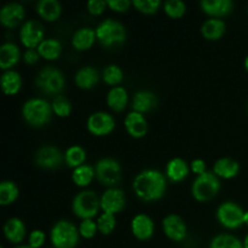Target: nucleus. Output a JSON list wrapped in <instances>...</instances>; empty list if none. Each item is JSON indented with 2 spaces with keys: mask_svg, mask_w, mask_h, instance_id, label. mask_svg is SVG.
<instances>
[{
  "mask_svg": "<svg viewBox=\"0 0 248 248\" xmlns=\"http://www.w3.org/2000/svg\"><path fill=\"white\" fill-rule=\"evenodd\" d=\"M166 189V181L161 172L155 170L143 171L133 182L136 195L144 201H154L161 198Z\"/></svg>",
  "mask_w": 248,
  "mask_h": 248,
  "instance_id": "obj_1",
  "label": "nucleus"
},
{
  "mask_svg": "<svg viewBox=\"0 0 248 248\" xmlns=\"http://www.w3.org/2000/svg\"><path fill=\"white\" fill-rule=\"evenodd\" d=\"M52 106L45 99L34 98L29 99L23 106V118L29 125L43 126L47 124L51 119Z\"/></svg>",
  "mask_w": 248,
  "mask_h": 248,
  "instance_id": "obj_2",
  "label": "nucleus"
},
{
  "mask_svg": "<svg viewBox=\"0 0 248 248\" xmlns=\"http://www.w3.org/2000/svg\"><path fill=\"white\" fill-rule=\"evenodd\" d=\"M51 241L56 248H75L79 242V232L72 223L60 220L51 230Z\"/></svg>",
  "mask_w": 248,
  "mask_h": 248,
  "instance_id": "obj_3",
  "label": "nucleus"
},
{
  "mask_svg": "<svg viewBox=\"0 0 248 248\" xmlns=\"http://www.w3.org/2000/svg\"><path fill=\"white\" fill-rule=\"evenodd\" d=\"M96 36L102 45L114 46L123 44L126 39L125 28L114 19H106L96 29Z\"/></svg>",
  "mask_w": 248,
  "mask_h": 248,
  "instance_id": "obj_4",
  "label": "nucleus"
},
{
  "mask_svg": "<svg viewBox=\"0 0 248 248\" xmlns=\"http://www.w3.org/2000/svg\"><path fill=\"white\" fill-rule=\"evenodd\" d=\"M99 207H101V200L96 193L91 190L81 191L75 196L73 201V212L75 216L82 219H91L97 215Z\"/></svg>",
  "mask_w": 248,
  "mask_h": 248,
  "instance_id": "obj_5",
  "label": "nucleus"
},
{
  "mask_svg": "<svg viewBox=\"0 0 248 248\" xmlns=\"http://www.w3.org/2000/svg\"><path fill=\"white\" fill-rule=\"evenodd\" d=\"M220 189V183L217 176L212 172H205V173L198 176L193 184V195L198 201H210L215 198Z\"/></svg>",
  "mask_w": 248,
  "mask_h": 248,
  "instance_id": "obj_6",
  "label": "nucleus"
},
{
  "mask_svg": "<svg viewBox=\"0 0 248 248\" xmlns=\"http://www.w3.org/2000/svg\"><path fill=\"white\" fill-rule=\"evenodd\" d=\"M36 85L45 93L57 94L64 87V77L56 68L46 67L39 73L36 78Z\"/></svg>",
  "mask_w": 248,
  "mask_h": 248,
  "instance_id": "obj_7",
  "label": "nucleus"
},
{
  "mask_svg": "<svg viewBox=\"0 0 248 248\" xmlns=\"http://www.w3.org/2000/svg\"><path fill=\"white\" fill-rule=\"evenodd\" d=\"M217 218L228 229H236L245 223V211L234 202H225L218 208Z\"/></svg>",
  "mask_w": 248,
  "mask_h": 248,
  "instance_id": "obj_8",
  "label": "nucleus"
},
{
  "mask_svg": "<svg viewBox=\"0 0 248 248\" xmlns=\"http://www.w3.org/2000/svg\"><path fill=\"white\" fill-rule=\"evenodd\" d=\"M97 179L104 186H115L121 179V167L114 159H102L96 166Z\"/></svg>",
  "mask_w": 248,
  "mask_h": 248,
  "instance_id": "obj_9",
  "label": "nucleus"
},
{
  "mask_svg": "<svg viewBox=\"0 0 248 248\" xmlns=\"http://www.w3.org/2000/svg\"><path fill=\"white\" fill-rule=\"evenodd\" d=\"M114 126H115V121L113 116L103 111L92 114L87 120V130L94 136L109 135L114 130Z\"/></svg>",
  "mask_w": 248,
  "mask_h": 248,
  "instance_id": "obj_10",
  "label": "nucleus"
},
{
  "mask_svg": "<svg viewBox=\"0 0 248 248\" xmlns=\"http://www.w3.org/2000/svg\"><path fill=\"white\" fill-rule=\"evenodd\" d=\"M21 41L28 50H33L34 47H38L43 43L44 31L40 23L35 21H28L19 31Z\"/></svg>",
  "mask_w": 248,
  "mask_h": 248,
  "instance_id": "obj_11",
  "label": "nucleus"
},
{
  "mask_svg": "<svg viewBox=\"0 0 248 248\" xmlns=\"http://www.w3.org/2000/svg\"><path fill=\"white\" fill-rule=\"evenodd\" d=\"M126 205L125 195L120 189L110 188L102 195L101 198V208L104 213L115 215L124 210Z\"/></svg>",
  "mask_w": 248,
  "mask_h": 248,
  "instance_id": "obj_12",
  "label": "nucleus"
},
{
  "mask_svg": "<svg viewBox=\"0 0 248 248\" xmlns=\"http://www.w3.org/2000/svg\"><path fill=\"white\" fill-rule=\"evenodd\" d=\"M165 234L173 241H183L186 236V225L181 217L170 215L162 222Z\"/></svg>",
  "mask_w": 248,
  "mask_h": 248,
  "instance_id": "obj_13",
  "label": "nucleus"
},
{
  "mask_svg": "<svg viewBox=\"0 0 248 248\" xmlns=\"http://www.w3.org/2000/svg\"><path fill=\"white\" fill-rule=\"evenodd\" d=\"M62 160L63 157L60 150L51 145L43 147L35 155L36 165L43 169H55L62 164Z\"/></svg>",
  "mask_w": 248,
  "mask_h": 248,
  "instance_id": "obj_14",
  "label": "nucleus"
},
{
  "mask_svg": "<svg viewBox=\"0 0 248 248\" xmlns=\"http://www.w3.org/2000/svg\"><path fill=\"white\" fill-rule=\"evenodd\" d=\"M24 7L17 2H11V4L5 5L0 11V22L5 27L14 28L17 27L24 18Z\"/></svg>",
  "mask_w": 248,
  "mask_h": 248,
  "instance_id": "obj_15",
  "label": "nucleus"
},
{
  "mask_svg": "<svg viewBox=\"0 0 248 248\" xmlns=\"http://www.w3.org/2000/svg\"><path fill=\"white\" fill-rule=\"evenodd\" d=\"M131 229L138 240H148L154 234V223L148 216L138 215L132 219Z\"/></svg>",
  "mask_w": 248,
  "mask_h": 248,
  "instance_id": "obj_16",
  "label": "nucleus"
},
{
  "mask_svg": "<svg viewBox=\"0 0 248 248\" xmlns=\"http://www.w3.org/2000/svg\"><path fill=\"white\" fill-rule=\"evenodd\" d=\"M125 127L127 132L135 138H142L148 131V125L144 116L137 111H132L126 116Z\"/></svg>",
  "mask_w": 248,
  "mask_h": 248,
  "instance_id": "obj_17",
  "label": "nucleus"
},
{
  "mask_svg": "<svg viewBox=\"0 0 248 248\" xmlns=\"http://www.w3.org/2000/svg\"><path fill=\"white\" fill-rule=\"evenodd\" d=\"M200 5L203 11L211 16H225L234 7L230 0H203Z\"/></svg>",
  "mask_w": 248,
  "mask_h": 248,
  "instance_id": "obj_18",
  "label": "nucleus"
},
{
  "mask_svg": "<svg viewBox=\"0 0 248 248\" xmlns=\"http://www.w3.org/2000/svg\"><path fill=\"white\" fill-rule=\"evenodd\" d=\"M156 106V97L149 91H140L135 94L132 102L133 111L137 113H147Z\"/></svg>",
  "mask_w": 248,
  "mask_h": 248,
  "instance_id": "obj_19",
  "label": "nucleus"
},
{
  "mask_svg": "<svg viewBox=\"0 0 248 248\" xmlns=\"http://www.w3.org/2000/svg\"><path fill=\"white\" fill-rule=\"evenodd\" d=\"M4 234L6 239L12 244H19L24 239L26 228L18 218H11L6 222L4 227Z\"/></svg>",
  "mask_w": 248,
  "mask_h": 248,
  "instance_id": "obj_20",
  "label": "nucleus"
},
{
  "mask_svg": "<svg viewBox=\"0 0 248 248\" xmlns=\"http://www.w3.org/2000/svg\"><path fill=\"white\" fill-rule=\"evenodd\" d=\"M19 48L15 44H4L0 47V68L6 70L14 67L19 61Z\"/></svg>",
  "mask_w": 248,
  "mask_h": 248,
  "instance_id": "obj_21",
  "label": "nucleus"
},
{
  "mask_svg": "<svg viewBox=\"0 0 248 248\" xmlns=\"http://www.w3.org/2000/svg\"><path fill=\"white\" fill-rule=\"evenodd\" d=\"M239 171V164L235 160L228 159V157L218 160L215 164V167H213V172H215L216 176L222 177V178L225 179L234 178L235 176H237Z\"/></svg>",
  "mask_w": 248,
  "mask_h": 248,
  "instance_id": "obj_22",
  "label": "nucleus"
},
{
  "mask_svg": "<svg viewBox=\"0 0 248 248\" xmlns=\"http://www.w3.org/2000/svg\"><path fill=\"white\" fill-rule=\"evenodd\" d=\"M36 11L46 21H56L60 17L62 7L57 0H41L36 5Z\"/></svg>",
  "mask_w": 248,
  "mask_h": 248,
  "instance_id": "obj_23",
  "label": "nucleus"
},
{
  "mask_svg": "<svg viewBox=\"0 0 248 248\" xmlns=\"http://www.w3.org/2000/svg\"><path fill=\"white\" fill-rule=\"evenodd\" d=\"M96 40V31L91 28H81L73 36V46L77 50L84 51L91 47Z\"/></svg>",
  "mask_w": 248,
  "mask_h": 248,
  "instance_id": "obj_24",
  "label": "nucleus"
},
{
  "mask_svg": "<svg viewBox=\"0 0 248 248\" xmlns=\"http://www.w3.org/2000/svg\"><path fill=\"white\" fill-rule=\"evenodd\" d=\"M75 82L80 89H92L98 82V73L92 67L81 68L75 75Z\"/></svg>",
  "mask_w": 248,
  "mask_h": 248,
  "instance_id": "obj_25",
  "label": "nucleus"
},
{
  "mask_svg": "<svg viewBox=\"0 0 248 248\" xmlns=\"http://www.w3.org/2000/svg\"><path fill=\"white\" fill-rule=\"evenodd\" d=\"M21 75L14 70H7L1 77V89L5 94H16L21 90Z\"/></svg>",
  "mask_w": 248,
  "mask_h": 248,
  "instance_id": "obj_26",
  "label": "nucleus"
},
{
  "mask_svg": "<svg viewBox=\"0 0 248 248\" xmlns=\"http://www.w3.org/2000/svg\"><path fill=\"white\" fill-rule=\"evenodd\" d=\"M188 165L182 159H173L167 164L166 174L172 182H181L188 176Z\"/></svg>",
  "mask_w": 248,
  "mask_h": 248,
  "instance_id": "obj_27",
  "label": "nucleus"
},
{
  "mask_svg": "<svg viewBox=\"0 0 248 248\" xmlns=\"http://www.w3.org/2000/svg\"><path fill=\"white\" fill-rule=\"evenodd\" d=\"M201 33L208 40H218L225 33V23L220 19H208L201 27Z\"/></svg>",
  "mask_w": 248,
  "mask_h": 248,
  "instance_id": "obj_28",
  "label": "nucleus"
},
{
  "mask_svg": "<svg viewBox=\"0 0 248 248\" xmlns=\"http://www.w3.org/2000/svg\"><path fill=\"white\" fill-rule=\"evenodd\" d=\"M107 103L109 108L115 111H121L125 109L126 103H127V92L123 87H114L109 91L107 96Z\"/></svg>",
  "mask_w": 248,
  "mask_h": 248,
  "instance_id": "obj_29",
  "label": "nucleus"
},
{
  "mask_svg": "<svg viewBox=\"0 0 248 248\" xmlns=\"http://www.w3.org/2000/svg\"><path fill=\"white\" fill-rule=\"evenodd\" d=\"M61 51H62V45L58 40L55 39H47L44 40L40 45L38 46V52L45 60L53 61L60 57Z\"/></svg>",
  "mask_w": 248,
  "mask_h": 248,
  "instance_id": "obj_30",
  "label": "nucleus"
},
{
  "mask_svg": "<svg viewBox=\"0 0 248 248\" xmlns=\"http://www.w3.org/2000/svg\"><path fill=\"white\" fill-rule=\"evenodd\" d=\"M96 171L89 165H82V166L77 167L73 172V182L78 186H86L93 179Z\"/></svg>",
  "mask_w": 248,
  "mask_h": 248,
  "instance_id": "obj_31",
  "label": "nucleus"
},
{
  "mask_svg": "<svg viewBox=\"0 0 248 248\" xmlns=\"http://www.w3.org/2000/svg\"><path fill=\"white\" fill-rule=\"evenodd\" d=\"M86 160V153L79 145H73L65 152V162L70 167H80Z\"/></svg>",
  "mask_w": 248,
  "mask_h": 248,
  "instance_id": "obj_32",
  "label": "nucleus"
},
{
  "mask_svg": "<svg viewBox=\"0 0 248 248\" xmlns=\"http://www.w3.org/2000/svg\"><path fill=\"white\" fill-rule=\"evenodd\" d=\"M18 196V188L12 182H2L0 184V203L2 206L10 205Z\"/></svg>",
  "mask_w": 248,
  "mask_h": 248,
  "instance_id": "obj_33",
  "label": "nucleus"
},
{
  "mask_svg": "<svg viewBox=\"0 0 248 248\" xmlns=\"http://www.w3.org/2000/svg\"><path fill=\"white\" fill-rule=\"evenodd\" d=\"M210 248H244V244L232 235H218L212 240Z\"/></svg>",
  "mask_w": 248,
  "mask_h": 248,
  "instance_id": "obj_34",
  "label": "nucleus"
},
{
  "mask_svg": "<svg viewBox=\"0 0 248 248\" xmlns=\"http://www.w3.org/2000/svg\"><path fill=\"white\" fill-rule=\"evenodd\" d=\"M52 110L56 115L61 116V118H65L72 111V104L65 97L57 96L52 102Z\"/></svg>",
  "mask_w": 248,
  "mask_h": 248,
  "instance_id": "obj_35",
  "label": "nucleus"
},
{
  "mask_svg": "<svg viewBox=\"0 0 248 248\" xmlns=\"http://www.w3.org/2000/svg\"><path fill=\"white\" fill-rule=\"evenodd\" d=\"M186 6L183 1L179 0H170L165 2V12L172 18H179L186 14Z\"/></svg>",
  "mask_w": 248,
  "mask_h": 248,
  "instance_id": "obj_36",
  "label": "nucleus"
},
{
  "mask_svg": "<svg viewBox=\"0 0 248 248\" xmlns=\"http://www.w3.org/2000/svg\"><path fill=\"white\" fill-rule=\"evenodd\" d=\"M115 217H114V215H109V213H103L97 220V228L103 235L110 234L115 229Z\"/></svg>",
  "mask_w": 248,
  "mask_h": 248,
  "instance_id": "obj_37",
  "label": "nucleus"
},
{
  "mask_svg": "<svg viewBox=\"0 0 248 248\" xmlns=\"http://www.w3.org/2000/svg\"><path fill=\"white\" fill-rule=\"evenodd\" d=\"M123 70L118 65H108L103 70V80L108 85H118L123 80Z\"/></svg>",
  "mask_w": 248,
  "mask_h": 248,
  "instance_id": "obj_38",
  "label": "nucleus"
},
{
  "mask_svg": "<svg viewBox=\"0 0 248 248\" xmlns=\"http://www.w3.org/2000/svg\"><path fill=\"white\" fill-rule=\"evenodd\" d=\"M132 5L138 11L143 12V14L152 15L159 10L161 1H159V0H135Z\"/></svg>",
  "mask_w": 248,
  "mask_h": 248,
  "instance_id": "obj_39",
  "label": "nucleus"
},
{
  "mask_svg": "<svg viewBox=\"0 0 248 248\" xmlns=\"http://www.w3.org/2000/svg\"><path fill=\"white\" fill-rule=\"evenodd\" d=\"M97 229H98V228H97L96 223H94L93 220L85 219L82 220L81 224H80L79 234L81 235L82 237H85V239H92V237L96 235Z\"/></svg>",
  "mask_w": 248,
  "mask_h": 248,
  "instance_id": "obj_40",
  "label": "nucleus"
},
{
  "mask_svg": "<svg viewBox=\"0 0 248 248\" xmlns=\"http://www.w3.org/2000/svg\"><path fill=\"white\" fill-rule=\"evenodd\" d=\"M107 4H108V6L110 7L111 10H114V11L125 12L130 9L132 2H131L130 0H109V1H107Z\"/></svg>",
  "mask_w": 248,
  "mask_h": 248,
  "instance_id": "obj_41",
  "label": "nucleus"
},
{
  "mask_svg": "<svg viewBox=\"0 0 248 248\" xmlns=\"http://www.w3.org/2000/svg\"><path fill=\"white\" fill-rule=\"evenodd\" d=\"M44 241H45V234L40 230H34L31 232L29 236V246L33 248H39L43 246Z\"/></svg>",
  "mask_w": 248,
  "mask_h": 248,
  "instance_id": "obj_42",
  "label": "nucleus"
},
{
  "mask_svg": "<svg viewBox=\"0 0 248 248\" xmlns=\"http://www.w3.org/2000/svg\"><path fill=\"white\" fill-rule=\"evenodd\" d=\"M107 5H108L107 1H102V0H90L87 2V9H89L90 14L101 15L106 10Z\"/></svg>",
  "mask_w": 248,
  "mask_h": 248,
  "instance_id": "obj_43",
  "label": "nucleus"
},
{
  "mask_svg": "<svg viewBox=\"0 0 248 248\" xmlns=\"http://www.w3.org/2000/svg\"><path fill=\"white\" fill-rule=\"evenodd\" d=\"M191 170H193L194 173L199 174V176L202 173H205V172H207L206 171L205 161H203V160H200V159H196L191 162Z\"/></svg>",
  "mask_w": 248,
  "mask_h": 248,
  "instance_id": "obj_44",
  "label": "nucleus"
},
{
  "mask_svg": "<svg viewBox=\"0 0 248 248\" xmlns=\"http://www.w3.org/2000/svg\"><path fill=\"white\" fill-rule=\"evenodd\" d=\"M39 52L34 50H27L26 53H24V62L27 64H34V63L38 62L39 60Z\"/></svg>",
  "mask_w": 248,
  "mask_h": 248,
  "instance_id": "obj_45",
  "label": "nucleus"
},
{
  "mask_svg": "<svg viewBox=\"0 0 248 248\" xmlns=\"http://www.w3.org/2000/svg\"><path fill=\"white\" fill-rule=\"evenodd\" d=\"M244 248H248V235L245 237V241H244Z\"/></svg>",
  "mask_w": 248,
  "mask_h": 248,
  "instance_id": "obj_46",
  "label": "nucleus"
},
{
  "mask_svg": "<svg viewBox=\"0 0 248 248\" xmlns=\"http://www.w3.org/2000/svg\"><path fill=\"white\" fill-rule=\"evenodd\" d=\"M245 224L248 225V211L247 212H245Z\"/></svg>",
  "mask_w": 248,
  "mask_h": 248,
  "instance_id": "obj_47",
  "label": "nucleus"
},
{
  "mask_svg": "<svg viewBox=\"0 0 248 248\" xmlns=\"http://www.w3.org/2000/svg\"><path fill=\"white\" fill-rule=\"evenodd\" d=\"M245 68H246V70L248 72V56L246 57V60H245Z\"/></svg>",
  "mask_w": 248,
  "mask_h": 248,
  "instance_id": "obj_48",
  "label": "nucleus"
},
{
  "mask_svg": "<svg viewBox=\"0 0 248 248\" xmlns=\"http://www.w3.org/2000/svg\"><path fill=\"white\" fill-rule=\"evenodd\" d=\"M15 248H33L31 246H18V247H15Z\"/></svg>",
  "mask_w": 248,
  "mask_h": 248,
  "instance_id": "obj_49",
  "label": "nucleus"
},
{
  "mask_svg": "<svg viewBox=\"0 0 248 248\" xmlns=\"http://www.w3.org/2000/svg\"><path fill=\"white\" fill-rule=\"evenodd\" d=\"M1 248H2V247H1Z\"/></svg>",
  "mask_w": 248,
  "mask_h": 248,
  "instance_id": "obj_50",
  "label": "nucleus"
}]
</instances>
